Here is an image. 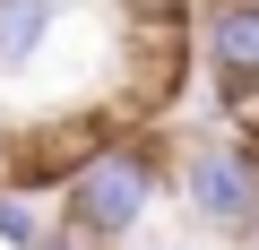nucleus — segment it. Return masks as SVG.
Returning <instances> with one entry per match:
<instances>
[{"label":"nucleus","mask_w":259,"mask_h":250,"mask_svg":"<svg viewBox=\"0 0 259 250\" xmlns=\"http://www.w3.org/2000/svg\"><path fill=\"white\" fill-rule=\"evenodd\" d=\"M173 164L182 156H164V138L156 130H121L87 156V173L52 198V224H69L78 241H95V250H130L147 233V216H156V198L173 190Z\"/></svg>","instance_id":"nucleus-1"},{"label":"nucleus","mask_w":259,"mask_h":250,"mask_svg":"<svg viewBox=\"0 0 259 250\" xmlns=\"http://www.w3.org/2000/svg\"><path fill=\"white\" fill-rule=\"evenodd\" d=\"M173 198L199 233L216 241H242L259 224V138L242 130H216V138H190L182 164H173Z\"/></svg>","instance_id":"nucleus-2"},{"label":"nucleus","mask_w":259,"mask_h":250,"mask_svg":"<svg viewBox=\"0 0 259 250\" xmlns=\"http://www.w3.org/2000/svg\"><path fill=\"white\" fill-rule=\"evenodd\" d=\"M199 61H207V78H216V95L259 86V0H207Z\"/></svg>","instance_id":"nucleus-3"},{"label":"nucleus","mask_w":259,"mask_h":250,"mask_svg":"<svg viewBox=\"0 0 259 250\" xmlns=\"http://www.w3.org/2000/svg\"><path fill=\"white\" fill-rule=\"evenodd\" d=\"M69 18V0H0V69H26Z\"/></svg>","instance_id":"nucleus-4"},{"label":"nucleus","mask_w":259,"mask_h":250,"mask_svg":"<svg viewBox=\"0 0 259 250\" xmlns=\"http://www.w3.org/2000/svg\"><path fill=\"white\" fill-rule=\"evenodd\" d=\"M44 233H52V207L0 181V250H44Z\"/></svg>","instance_id":"nucleus-5"},{"label":"nucleus","mask_w":259,"mask_h":250,"mask_svg":"<svg viewBox=\"0 0 259 250\" xmlns=\"http://www.w3.org/2000/svg\"><path fill=\"white\" fill-rule=\"evenodd\" d=\"M44 250H95V241H78L69 224H52V233H44Z\"/></svg>","instance_id":"nucleus-6"},{"label":"nucleus","mask_w":259,"mask_h":250,"mask_svg":"<svg viewBox=\"0 0 259 250\" xmlns=\"http://www.w3.org/2000/svg\"><path fill=\"white\" fill-rule=\"evenodd\" d=\"M0 173H9V130H0Z\"/></svg>","instance_id":"nucleus-7"},{"label":"nucleus","mask_w":259,"mask_h":250,"mask_svg":"<svg viewBox=\"0 0 259 250\" xmlns=\"http://www.w3.org/2000/svg\"><path fill=\"white\" fill-rule=\"evenodd\" d=\"M130 250H173V241H130Z\"/></svg>","instance_id":"nucleus-8"},{"label":"nucleus","mask_w":259,"mask_h":250,"mask_svg":"<svg viewBox=\"0 0 259 250\" xmlns=\"http://www.w3.org/2000/svg\"><path fill=\"white\" fill-rule=\"evenodd\" d=\"M242 250H259V224H250V233H242Z\"/></svg>","instance_id":"nucleus-9"}]
</instances>
